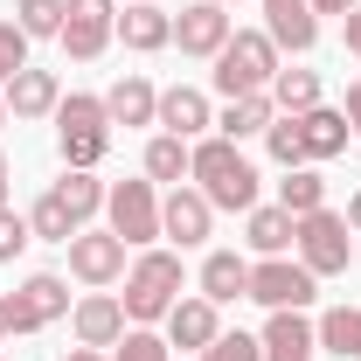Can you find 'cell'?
Returning a JSON list of instances; mask_svg holds the SVG:
<instances>
[{
    "label": "cell",
    "mask_w": 361,
    "mask_h": 361,
    "mask_svg": "<svg viewBox=\"0 0 361 361\" xmlns=\"http://www.w3.org/2000/svg\"><path fill=\"white\" fill-rule=\"evenodd\" d=\"M264 146H271V160H278V167H306V139H299V118H292V111L264 126Z\"/></svg>",
    "instance_id": "31"
},
{
    "label": "cell",
    "mask_w": 361,
    "mask_h": 361,
    "mask_svg": "<svg viewBox=\"0 0 361 361\" xmlns=\"http://www.w3.org/2000/svg\"><path fill=\"white\" fill-rule=\"evenodd\" d=\"M56 195H63V209H70V216L84 223V216H97V209H104V195H111V188L90 174V167H70V174L56 180Z\"/></svg>",
    "instance_id": "27"
},
{
    "label": "cell",
    "mask_w": 361,
    "mask_h": 361,
    "mask_svg": "<svg viewBox=\"0 0 361 361\" xmlns=\"http://www.w3.org/2000/svg\"><path fill=\"white\" fill-rule=\"evenodd\" d=\"M313 292H319V278L306 264H285V257H264V264H250V292L243 299H257V306H271V313H306L313 306Z\"/></svg>",
    "instance_id": "6"
},
{
    "label": "cell",
    "mask_w": 361,
    "mask_h": 361,
    "mask_svg": "<svg viewBox=\"0 0 361 361\" xmlns=\"http://www.w3.org/2000/svg\"><path fill=\"white\" fill-rule=\"evenodd\" d=\"M348 49L361 56V7H348Z\"/></svg>",
    "instance_id": "38"
},
{
    "label": "cell",
    "mask_w": 361,
    "mask_h": 361,
    "mask_svg": "<svg viewBox=\"0 0 361 361\" xmlns=\"http://www.w3.org/2000/svg\"><path fill=\"white\" fill-rule=\"evenodd\" d=\"M348 7H361V0H313V14H348Z\"/></svg>",
    "instance_id": "39"
},
{
    "label": "cell",
    "mask_w": 361,
    "mask_h": 361,
    "mask_svg": "<svg viewBox=\"0 0 361 361\" xmlns=\"http://www.w3.org/2000/svg\"><path fill=\"white\" fill-rule=\"evenodd\" d=\"M209 7H229V0H209Z\"/></svg>",
    "instance_id": "45"
},
{
    "label": "cell",
    "mask_w": 361,
    "mask_h": 361,
    "mask_svg": "<svg viewBox=\"0 0 361 361\" xmlns=\"http://www.w3.org/2000/svg\"><path fill=\"white\" fill-rule=\"evenodd\" d=\"M271 77H278V42L271 35H229L223 42V56H216V90H223L229 104L271 90Z\"/></svg>",
    "instance_id": "4"
},
{
    "label": "cell",
    "mask_w": 361,
    "mask_h": 361,
    "mask_svg": "<svg viewBox=\"0 0 361 361\" xmlns=\"http://www.w3.org/2000/svg\"><path fill=\"white\" fill-rule=\"evenodd\" d=\"M264 35L278 49H292V56H306L319 42V14L313 0H264Z\"/></svg>",
    "instance_id": "11"
},
{
    "label": "cell",
    "mask_w": 361,
    "mask_h": 361,
    "mask_svg": "<svg viewBox=\"0 0 361 361\" xmlns=\"http://www.w3.org/2000/svg\"><path fill=\"white\" fill-rule=\"evenodd\" d=\"M0 202H7V153H0Z\"/></svg>",
    "instance_id": "42"
},
{
    "label": "cell",
    "mask_w": 361,
    "mask_h": 361,
    "mask_svg": "<svg viewBox=\"0 0 361 361\" xmlns=\"http://www.w3.org/2000/svg\"><path fill=\"white\" fill-rule=\"evenodd\" d=\"M126 7H139V0H126Z\"/></svg>",
    "instance_id": "46"
},
{
    "label": "cell",
    "mask_w": 361,
    "mask_h": 361,
    "mask_svg": "<svg viewBox=\"0 0 361 361\" xmlns=\"http://www.w3.org/2000/svg\"><path fill=\"white\" fill-rule=\"evenodd\" d=\"M174 299H180V257L174 250H146V257L126 271V299H118L126 319H139V326H146V319H167Z\"/></svg>",
    "instance_id": "3"
},
{
    "label": "cell",
    "mask_w": 361,
    "mask_h": 361,
    "mask_svg": "<svg viewBox=\"0 0 361 361\" xmlns=\"http://www.w3.org/2000/svg\"><path fill=\"white\" fill-rule=\"evenodd\" d=\"M14 70H28V35H21L14 21H0V84H7Z\"/></svg>",
    "instance_id": "36"
},
{
    "label": "cell",
    "mask_w": 361,
    "mask_h": 361,
    "mask_svg": "<svg viewBox=\"0 0 361 361\" xmlns=\"http://www.w3.org/2000/svg\"><path fill=\"white\" fill-rule=\"evenodd\" d=\"M271 104L292 111V118L313 111V104H319V77H313V70H278V77H271Z\"/></svg>",
    "instance_id": "28"
},
{
    "label": "cell",
    "mask_w": 361,
    "mask_h": 361,
    "mask_svg": "<svg viewBox=\"0 0 361 361\" xmlns=\"http://www.w3.org/2000/svg\"><path fill=\"white\" fill-rule=\"evenodd\" d=\"M167 355H174V348H167L160 334H146V326H133V334L118 341V355H111V361H167Z\"/></svg>",
    "instance_id": "35"
},
{
    "label": "cell",
    "mask_w": 361,
    "mask_h": 361,
    "mask_svg": "<svg viewBox=\"0 0 361 361\" xmlns=\"http://www.w3.org/2000/svg\"><path fill=\"white\" fill-rule=\"evenodd\" d=\"M28 42L35 35H63V0H21V21H14Z\"/></svg>",
    "instance_id": "32"
},
{
    "label": "cell",
    "mask_w": 361,
    "mask_h": 361,
    "mask_svg": "<svg viewBox=\"0 0 361 361\" xmlns=\"http://www.w3.org/2000/svg\"><path fill=\"white\" fill-rule=\"evenodd\" d=\"M319 355V326L306 313H271L264 319V361H313Z\"/></svg>",
    "instance_id": "13"
},
{
    "label": "cell",
    "mask_w": 361,
    "mask_h": 361,
    "mask_svg": "<svg viewBox=\"0 0 361 361\" xmlns=\"http://www.w3.org/2000/svg\"><path fill=\"white\" fill-rule=\"evenodd\" d=\"M202 361H264V341H250V334H216Z\"/></svg>",
    "instance_id": "33"
},
{
    "label": "cell",
    "mask_w": 361,
    "mask_h": 361,
    "mask_svg": "<svg viewBox=\"0 0 361 361\" xmlns=\"http://www.w3.org/2000/svg\"><path fill=\"white\" fill-rule=\"evenodd\" d=\"M111 28H118V0H63V49H70L77 63L104 56Z\"/></svg>",
    "instance_id": "9"
},
{
    "label": "cell",
    "mask_w": 361,
    "mask_h": 361,
    "mask_svg": "<svg viewBox=\"0 0 361 361\" xmlns=\"http://www.w3.org/2000/svg\"><path fill=\"white\" fill-rule=\"evenodd\" d=\"M56 146H63V167H97L111 153V111L104 97H63L56 104Z\"/></svg>",
    "instance_id": "2"
},
{
    "label": "cell",
    "mask_w": 361,
    "mask_h": 361,
    "mask_svg": "<svg viewBox=\"0 0 361 361\" xmlns=\"http://www.w3.org/2000/svg\"><path fill=\"white\" fill-rule=\"evenodd\" d=\"M0 341H7V299H0Z\"/></svg>",
    "instance_id": "43"
},
{
    "label": "cell",
    "mask_w": 361,
    "mask_h": 361,
    "mask_svg": "<svg viewBox=\"0 0 361 361\" xmlns=\"http://www.w3.org/2000/svg\"><path fill=\"white\" fill-rule=\"evenodd\" d=\"M160 126L174 139H195V133H209L216 118H209V97L202 90H188V84H174V90H160Z\"/></svg>",
    "instance_id": "20"
},
{
    "label": "cell",
    "mask_w": 361,
    "mask_h": 361,
    "mask_svg": "<svg viewBox=\"0 0 361 361\" xmlns=\"http://www.w3.org/2000/svg\"><path fill=\"white\" fill-rule=\"evenodd\" d=\"M77 341L84 348H118L126 341V306L111 299V292H90V299H77Z\"/></svg>",
    "instance_id": "15"
},
{
    "label": "cell",
    "mask_w": 361,
    "mask_h": 361,
    "mask_svg": "<svg viewBox=\"0 0 361 361\" xmlns=\"http://www.w3.org/2000/svg\"><path fill=\"white\" fill-rule=\"evenodd\" d=\"M188 174H195V188L209 195V209H257V167L236 153V139H202L195 146V160H188Z\"/></svg>",
    "instance_id": "1"
},
{
    "label": "cell",
    "mask_w": 361,
    "mask_h": 361,
    "mask_svg": "<svg viewBox=\"0 0 361 361\" xmlns=\"http://www.w3.org/2000/svg\"><path fill=\"white\" fill-rule=\"evenodd\" d=\"M70 271L84 278V285H118L126 278V236H111V229H77L70 236Z\"/></svg>",
    "instance_id": "10"
},
{
    "label": "cell",
    "mask_w": 361,
    "mask_h": 361,
    "mask_svg": "<svg viewBox=\"0 0 361 361\" xmlns=\"http://www.w3.org/2000/svg\"><path fill=\"white\" fill-rule=\"evenodd\" d=\"M209 223H216V209H209V195H202V188H174V195L160 202V236H174L180 250H188V243H202Z\"/></svg>",
    "instance_id": "12"
},
{
    "label": "cell",
    "mask_w": 361,
    "mask_h": 361,
    "mask_svg": "<svg viewBox=\"0 0 361 361\" xmlns=\"http://www.w3.org/2000/svg\"><path fill=\"white\" fill-rule=\"evenodd\" d=\"M348 229H361V195H348Z\"/></svg>",
    "instance_id": "40"
},
{
    "label": "cell",
    "mask_w": 361,
    "mask_h": 361,
    "mask_svg": "<svg viewBox=\"0 0 361 361\" xmlns=\"http://www.w3.org/2000/svg\"><path fill=\"white\" fill-rule=\"evenodd\" d=\"M243 292H250V264H243L236 250H209V257H202V299L229 306V299H243Z\"/></svg>",
    "instance_id": "21"
},
{
    "label": "cell",
    "mask_w": 361,
    "mask_h": 361,
    "mask_svg": "<svg viewBox=\"0 0 361 361\" xmlns=\"http://www.w3.org/2000/svg\"><path fill=\"white\" fill-rule=\"evenodd\" d=\"M104 209H111V236H126V250L160 236V195H153V180H118L104 195Z\"/></svg>",
    "instance_id": "8"
},
{
    "label": "cell",
    "mask_w": 361,
    "mask_h": 361,
    "mask_svg": "<svg viewBox=\"0 0 361 361\" xmlns=\"http://www.w3.org/2000/svg\"><path fill=\"white\" fill-rule=\"evenodd\" d=\"M271 118H278V104H271V90H257V97H236V104H229L223 118H216V133L223 139H257Z\"/></svg>",
    "instance_id": "24"
},
{
    "label": "cell",
    "mask_w": 361,
    "mask_h": 361,
    "mask_svg": "<svg viewBox=\"0 0 361 361\" xmlns=\"http://www.w3.org/2000/svg\"><path fill=\"white\" fill-rule=\"evenodd\" d=\"M35 243V229H28V216H14L7 202H0V264H14L21 250Z\"/></svg>",
    "instance_id": "34"
},
{
    "label": "cell",
    "mask_w": 361,
    "mask_h": 361,
    "mask_svg": "<svg viewBox=\"0 0 361 361\" xmlns=\"http://www.w3.org/2000/svg\"><path fill=\"white\" fill-rule=\"evenodd\" d=\"M0 126H7V97H0Z\"/></svg>",
    "instance_id": "44"
},
{
    "label": "cell",
    "mask_w": 361,
    "mask_h": 361,
    "mask_svg": "<svg viewBox=\"0 0 361 361\" xmlns=\"http://www.w3.org/2000/svg\"><path fill=\"white\" fill-rule=\"evenodd\" d=\"M319 348L341 361H361V306H334L319 319Z\"/></svg>",
    "instance_id": "25"
},
{
    "label": "cell",
    "mask_w": 361,
    "mask_h": 361,
    "mask_svg": "<svg viewBox=\"0 0 361 361\" xmlns=\"http://www.w3.org/2000/svg\"><path fill=\"white\" fill-rule=\"evenodd\" d=\"M104 111H111V126H160V90L146 77H118L104 90Z\"/></svg>",
    "instance_id": "17"
},
{
    "label": "cell",
    "mask_w": 361,
    "mask_h": 361,
    "mask_svg": "<svg viewBox=\"0 0 361 361\" xmlns=\"http://www.w3.org/2000/svg\"><path fill=\"white\" fill-rule=\"evenodd\" d=\"M216 334H223L216 299H174V313H167V348H209Z\"/></svg>",
    "instance_id": "18"
},
{
    "label": "cell",
    "mask_w": 361,
    "mask_h": 361,
    "mask_svg": "<svg viewBox=\"0 0 361 361\" xmlns=\"http://www.w3.org/2000/svg\"><path fill=\"white\" fill-rule=\"evenodd\" d=\"M292 229H299V216H292V209H250L243 243H250L257 257H285V250H292Z\"/></svg>",
    "instance_id": "22"
},
{
    "label": "cell",
    "mask_w": 361,
    "mask_h": 361,
    "mask_svg": "<svg viewBox=\"0 0 361 361\" xmlns=\"http://www.w3.org/2000/svg\"><path fill=\"white\" fill-rule=\"evenodd\" d=\"M118 35H126V49H167L174 42V21H167L153 0H139V7L118 14Z\"/></svg>",
    "instance_id": "23"
},
{
    "label": "cell",
    "mask_w": 361,
    "mask_h": 361,
    "mask_svg": "<svg viewBox=\"0 0 361 361\" xmlns=\"http://www.w3.org/2000/svg\"><path fill=\"white\" fill-rule=\"evenodd\" d=\"M174 42H180V56H223L229 14H223V7H209V0H195V7L174 21Z\"/></svg>",
    "instance_id": "14"
},
{
    "label": "cell",
    "mask_w": 361,
    "mask_h": 361,
    "mask_svg": "<svg viewBox=\"0 0 361 361\" xmlns=\"http://www.w3.org/2000/svg\"><path fill=\"white\" fill-rule=\"evenodd\" d=\"M188 160H195V146H188V139H174V133H160L153 146H146V180H174V188H180Z\"/></svg>",
    "instance_id": "29"
},
{
    "label": "cell",
    "mask_w": 361,
    "mask_h": 361,
    "mask_svg": "<svg viewBox=\"0 0 361 361\" xmlns=\"http://www.w3.org/2000/svg\"><path fill=\"white\" fill-rule=\"evenodd\" d=\"M292 243H299V264L313 271V278H341V271L355 264V243H348V216H334V209H313V216H299Z\"/></svg>",
    "instance_id": "5"
},
{
    "label": "cell",
    "mask_w": 361,
    "mask_h": 361,
    "mask_svg": "<svg viewBox=\"0 0 361 361\" xmlns=\"http://www.w3.org/2000/svg\"><path fill=\"white\" fill-rule=\"evenodd\" d=\"M63 313H70V285L56 271H35V278H21V292H7V334H35Z\"/></svg>",
    "instance_id": "7"
},
{
    "label": "cell",
    "mask_w": 361,
    "mask_h": 361,
    "mask_svg": "<svg viewBox=\"0 0 361 361\" xmlns=\"http://www.w3.org/2000/svg\"><path fill=\"white\" fill-rule=\"evenodd\" d=\"M299 139H306V160H334V153H348V111H326V104H313V111H299Z\"/></svg>",
    "instance_id": "19"
},
{
    "label": "cell",
    "mask_w": 361,
    "mask_h": 361,
    "mask_svg": "<svg viewBox=\"0 0 361 361\" xmlns=\"http://www.w3.org/2000/svg\"><path fill=\"white\" fill-rule=\"evenodd\" d=\"M341 111H348V133H361V84L348 90V104H341Z\"/></svg>",
    "instance_id": "37"
},
{
    "label": "cell",
    "mask_w": 361,
    "mask_h": 361,
    "mask_svg": "<svg viewBox=\"0 0 361 361\" xmlns=\"http://www.w3.org/2000/svg\"><path fill=\"white\" fill-rule=\"evenodd\" d=\"M63 361H104V355H97V348H70Z\"/></svg>",
    "instance_id": "41"
},
{
    "label": "cell",
    "mask_w": 361,
    "mask_h": 361,
    "mask_svg": "<svg viewBox=\"0 0 361 361\" xmlns=\"http://www.w3.org/2000/svg\"><path fill=\"white\" fill-rule=\"evenodd\" d=\"M56 104H63L56 70H14L7 77V118H49Z\"/></svg>",
    "instance_id": "16"
},
{
    "label": "cell",
    "mask_w": 361,
    "mask_h": 361,
    "mask_svg": "<svg viewBox=\"0 0 361 361\" xmlns=\"http://www.w3.org/2000/svg\"><path fill=\"white\" fill-rule=\"evenodd\" d=\"M278 209H292V216L326 209V180H319L313 167H285V180H278Z\"/></svg>",
    "instance_id": "26"
},
{
    "label": "cell",
    "mask_w": 361,
    "mask_h": 361,
    "mask_svg": "<svg viewBox=\"0 0 361 361\" xmlns=\"http://www.w3.org/2000/svg\"><path fill=\"white\" fill-rule=\"evenodd\" d=\"M28 229H35V236H42V243H70V236H77V216H70V209H63V195H56V188H49L42 202H35V209H28Z\"/></svg>",
    "instance_id": "30"
}]
</instances>
